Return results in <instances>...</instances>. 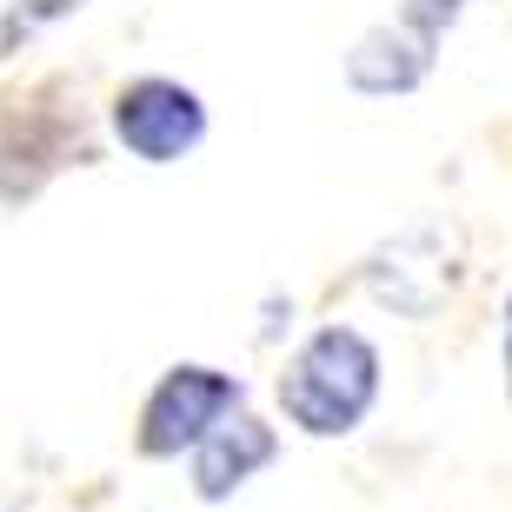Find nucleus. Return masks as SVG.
Instances as JSON below:
<instances>
[{
    "label": "nucleus",
    "instance_id": "obj_1",
    "mask_svg": "<svg viewBox=\"0 0 512 512\" xmlns=\"http://www.w3.org/2000/svg\"><path fill=\"white\" fill-rule=\"evenodd\" d=\"M373 399H380V353H373V340L353 333V326H320L280 373L286 419L313 439L353 433V426L373 413Z\"/></svg>",
    "mask_w": 512,
    "mask_h": 512
},
{
    "label": "nucleus",
    "instance_id": "obj_2",
    "mask_svg": "<svg viewBox=\"0 0 512 512\" xmlns=\"http://www.w3.org/2000/svg\"><path fill=\"white\" fill-rule=\"evenodd\" d=\"M114 133L133 160L167 167V160H180V153H193L207 140V107L180 80H133L114 100Z\"/></svg>",
    "mask_w": 512,
    "mask_h": 512
},
{
    "label": "nucleus",
    "instance_id": "obj_3",
    "mask_svg": "<svg viewBox=\"0 0 512 512\" xmlns=\"http://www.w3.org/2000/svg\"><path fill=\"white\" fill-rule=\"evenodd\" d=\"M240 406V380L233 373H213V366H173L167 380L147 393L140 406V453L147 459H173L180 446L207 433L220 413Z\"/></svg>",
    "mask_w": 512,
    "mask_h": 512
},
{
    "label": "nucleus",
    "instance_id": "obj_4",
    "mask_svg": "<svg viewBox=\"0 0 512 512\" xmlns=\"http://www.w3.org/2000/svg\"><path fill=\"white\" fill-rule=\"evenodd\" d=\"M413 280H426V300H446L459 280V253L453 240L439 227H413V233H399L393 247L373 253V266H366V286H373V300L393 306V313H406L413 320Z\"/></svg>",
    "mask_w": 512,
    "mask_h": 512
},
{
    "label": "nucleus",
    "instance_id": "obj_5",
    "mask_svg": "<svg viewBox=\"0 0 512 512\" xmlns=\"http://www.w3.org/2000/svg\"><path fill=\"white\" fill-rule=\"evenodd\" d=\"M273 453H280L273 426L233 406V413H220L207 433L193 439V493H200V499H227V493H240V486H247V479L260 473Z\"/></svg>",
    "mask_w": 512,
    "mask_h": 512
},
{
    "label": "nucleus",
    "instance_id": "obj_6",
    "mask_svg": "<svg viewBox=\"0 0 512 512\" xmlns=\"http://www.w3.org/2000/svg\"><path fill=\"white\" fill-rule=\"evenodd\" d=\"M433 34H419L413 20H386L373 34L353 40V54H346V80L373 100H393V94H413L419 80L433 74Z\"/></svg>",
    "mask_w": 512,
    "mask_h": 512
},
{
    "label": "nucleus",
    "instance_id": "obj_7",
    "mask_svg": "<svg viewBox=\"0 0 512 512\" xmlns=\"http://www.w3.org/2000/svg\"><path fill=\"white\" fill-rule=\"evenodd\" d=\"M466 14V0H406V7H399V20H413L419 34H446V27H453V20Z\"/></svg>",
    "mask_w": 512,
    "mask_h": 512
},
{
    "label": "nucleus",
    "instance_id": "obj_8",
    "mask_svg": "<svg viewBox=\"0 0 512 512\" xmlns=\"http://www.w3.org/2000/svg\"><path fill=\"white\" fill-rule=\"evenodd\" d=\"M506 386H512V293H506Z\"/></svg>",
    "mask_w": 512,
    "mask_h": 512
}]
</instances>
